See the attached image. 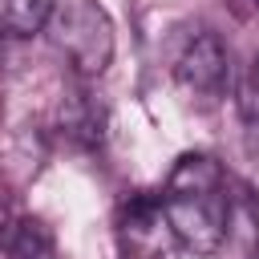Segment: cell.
<instances>
[{
	"label": "cell",
	"mask_w": 259,
	"mask_h": 259,
	"mask_svg": "<svg viewBox=\"0 0 259 259\" xmlns=\"http://www.w3.org/2000/svg\"><path fill=\"white\" fill-rule=\"evenodd\" d=\"M227 239L243 243L247 255L259 251V202L251 198V190H235V198H231V223H227Z\"/></svg>",
	"instance_id": "8992f818"
},
{
	"label": "cell",
	"mask_w": 259,
	"mask_h": 259,
	"mask_svg": "<svg viewBox=\"0 0 259 259\" xmlns=\"http://www.w3.org/2000/svg\"><path fill=\"white\" fill-rule=\"evenodd\" d=\"M57 243H53V231L45 219L36 214H24L12 223L8 231V259H53Z\"/></svg>",
	"instance_id": "5b68a950"
},
{
	"label": "cell",
	"mask_w": 259,
	"mask_h": 259,
	"mask_svg": "<svg viewBox=\"0 0 259 259\" xmlns=\"http://www.w3.org/2000/svg\"><path fill=\"white\" fill-rule=\"evenodd\" d=\"M57 117H61V130H65L69 138L85 142V146H97V142L105 138V109H101V101H97L89 89H69V93L61 97Z\"/></svg>",
	"instance_id": "277c9868"
},
{
	"label": "cell",
	"mask_w": 259,
	"mask_h": 259,
	"mask_svg": "<svg viewBox=\"0 0 259 259\" xmlns=\"http://www.w3.org/2000/svg\"><path fill=\"white\" fill-rule=\"evenodd\" d=\"M231 182L210 154H182L166 178L162 206L174 239L194 255H214L227 243Z\"/></svg>",
	"instance_id": "6da1fadb"
},
{
	"label": "cell",
	"mask_w": 259,
	"mask_h": 259,
	"mask_svg": "<svg viewBox=\"0 0 259 259\" xmlns=\"http://www.w3.org/2000/svg\"><path fill=\"white\" fill-rule=\"evenodd\" d=\"M255 4H259V0H255Z\"/></svg>",
	"instance_id": "9c48e42d"
},
{
	"label": "cell",
	"mask_w": 259,
	"mask_h": 259,
	"mask_svg": "<svg viewBox=\"0 0 259 259\" xmlns=\"http://www.w3.org/2000/svg\"><path fill=\"white\" fill-rule=\"evenodd\" d=\"M53 45L77 77H101L113 61V20L97 0H73L53 20Z\"/></svg>",
	"instance_id": "7a4b0ae2"
},
{
	"label": "cell",
	"mask_w": 259,
	"mask_h": 259,
	"mask_svg": "<svg viewBox=\"0 0 259 259\" xmlns=\"http://www.w3.org/2000/svg\"><path fill=\"white\" fill-rule=\"evenodd\" d=\"M53 20V0H4V32L32 36Z\"/></svg>",
	"instance_id": "52a82bcc"
},
{
	"label": "cell",
	"mask_w": 259,
	"mask_h": 259,
	"mask_svg": "<svg viewBox=\"0 0 259 259\" xmlns=\"http://www.w3.org/2000/svg\"><path fill=\"white\" fill-rule=\"evenodd\" d=\"M247 105H251V113L259 117V53H255V61H251V77H247Z\"/></svg>",
	"instance_id": "ba28073f"
},
{
	"label": "cell",
	"mask_w": 259,
	"mask_h": 259,
	"mask_svg": "<svg viewBox=\"0 0 259 259\" xmlns=\"http://www.w3.org/2000/svg\"><path fill=\"white\" fill-rule=\"evenodd\" d=\"M227 45L214 32H194L174 61V81L194 105H214L227 89Z\"/></svg>",
	"instance_id": "3957f363"
}]
</instances>
